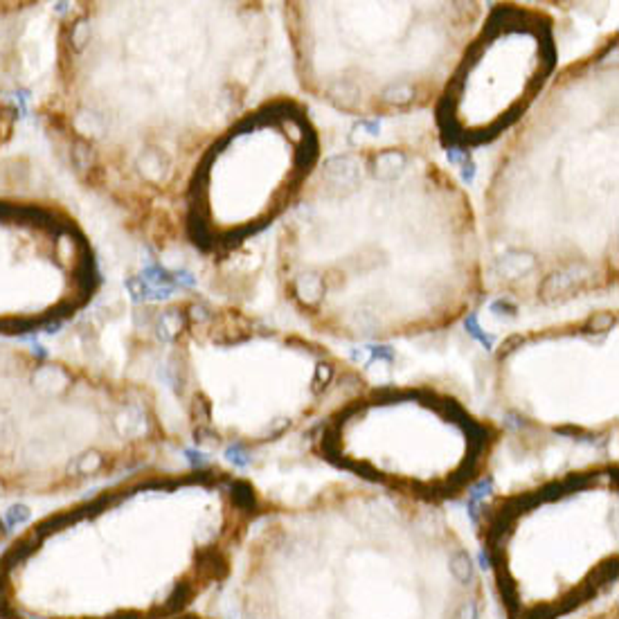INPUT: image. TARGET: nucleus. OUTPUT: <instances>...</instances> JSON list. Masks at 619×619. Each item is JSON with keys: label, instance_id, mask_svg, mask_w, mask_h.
Returning <instances> with one entry per match:
<instances>
[{"label": "nucleus", "instance_id": "nucleus-1", "mask_svg": "<svg viewBox=\"0 0 619 619\" xmlns=\"http://www.w3.org/2000/svg\"><path fill=\"white\" fill-rule=\"evenodd\" d=\"M266 513L244 479L142 482L0 552V619H178L234 577Z\"/></svg>", "mask_w": 619, "mask_h": 619}, {"label": "nucleus", "instance_id": "nucleus-2", "mask_svg": "<svg viewBox=\"0 0 619 619\" xmlns=\"http://www.w3.org/2000/svg\"><path fill=\"white\" fill-rule=\"evenodd\" d=\"M239 619H484L475 550L435 504L326 491L266 511L234 570Z\"/></svg>", "mask_w": 619, "mask_h": 619}, {"label": "nucleus", "instance_id": "nucleus-3", "mask_svg": "<svg viewBox=\"0 0 619 619\" xmlns=\"http://www.w3.org/2000/svg\"><path fill=\"white\" fill-rule=\"evenodd\" d=\"M502 619H572L617 588V484L588 469L504 496L477 518Z\"/></svg>", "mask_w": 619, "mask_h": 619}, {"label": "nucleus", "instance_id": "nucleus-4", "mask_svg": "<svg viewBox=\"0 0 619 619\" xmlns=\"http://www.w3.org/2000/svg\"><path fill=\"white\" fill-rule=\"evenodd\" d=\"M489 450V428L431 392L374 394L340 412L322 435L329 462L426 504L471 489Z\"/></svg>", "mask_w": 619, "mask_h": 619}]
</instances>
